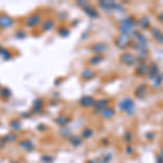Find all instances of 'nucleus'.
Wrapping results in <instances>:
<instances>
[{
	"label": "nucleus",
	"mask_w": 163,
	"mask_h": 163,
	"mask_svg": "<svg viewBox=\"0 0 163 163\" xmlns=\"http://www.w3.org/2000/svg\"><path fill=\"white\" fill-rule=\"evenodd\" d=\"M137 25V21L134 17H124L121 20L120 25H119V31L121 32V34L123 35H128L131 36L133 33L135 32V27Z\"/></svg>",
	"instance_id": "obj_1"
},
{
	"label": "nucleus",
	"mask_w": 163,
	"mask_h": 163,
	"mask_svg": "<svg viewBox=\"0 0 163 163\" xmlns=\"http://www.w3.org/2000/svg\"><path fill=\"white\" fill-rule=\"evenodd\" d=\"M119 109L121 111H125L127 114L133 115L135 112V103L133 101V99L128 98V97L122 99L120 101V103H119Z\"/></svg>",
	"instance_id": "obj_2"
},
{
	"label": "nucleus",
	"mask_w": 163,
	"mask_h": 163,
	"mask_svg": "<svg viewBox=\"0 0 163 163\" xmlns=\"http://www.w3.org/2000/svg\"><path fill=\"white\" fill-rule=\"evenodd\" d=\"M109 103H110V100L108 98H100L98 100H96L94 106V111L96 113H101L106 108L109 107Z\"/></svg>",
	"instance_id": "obj_3"
},
{
	"label": "nucleus",
	"mask_w": 163,
	"mask_h": 163,
	"mask_svg": "<svg viewBox=\"0 0 163 163\" xmlns=\"http://www.w3.org/2000/svg\"><path fill=\"white\" fill-rule=\"evenodd\" d=\"M121 61H122L123 64L132 66V65H135L137 63V58L131 52H124L121 55Z\"/></svg>",
	"instance_id": "obj_4"
},
{
	"label": "nucleus",
	"mask_w": 163,
	"mask_h": 163,
	"mask_svg": "<svg viewBox=\"0 0 163 163\" xmlns=\"http://www.w3.org/2000/svg\"><path fill=\"white\" fill-rule=\"evenodd\" d=\"M41 22V15L39 13H34V14L29 15L25 20V24L28 27H35Z\"/></svg>",
	"instance_id": "obj_5"
},
{
	"label": "nucleus",
	"mask_w": 163,
	"mask_h": 163,
	"mask_svg": "<svg viewBox=\"0 0 163 163\" xmlns=\"http://www.w3.org/2000/svg\"><path fill=\"white\" fill-rule=\"evenodd\" d=\"M13 24H14V20L11 17L5 14V13L0 14V27L1 28H10Z\"/></svg>",
	"instance_id": "obj_6"
},
{
	"label": "nucleus",
	"mask_w": 163,
	"mask_h": 163,
	"mask_svg": "<svg viewBox=\"0 0 163 163\" xmlns=\"http://www.w3.org/2000/svg\"><path fill=\"white\" fill-rule=\"evenodd\" d=\"M79 104H81L82 107H85V108H90V107H94L95 106V102H96V100H95L94 97L91 96H83L81 99H79Z\"/></svg>",
	"instance_id": "obj_7"
},
{
	"label": "nucleus",
	"mask_w": 163,
	"mask_h": 163,
	"mask_svg": "<svg viewBox=\"0 0 163 163\" xmlns=\"http://www.w3.org/2000/svg\"><path fill=\"white\" fill-rule=\"evenodd\" d=\"M130 43H131V36H128V35L121 34V36H119L118 39H116V46H118L119 48H122V49L127 47Z\"/></svg>",
	"instance_id": "obj_8"
},
{
	"label": "nucleus",
	"mask_w": 163,
	"mask_h": 163,
	"mask_svg": "<svg viewBox=\"0 0 163 163\" xmlns=\"http://www.w3.org/2000/svg\"><path fill=\"white\" fill-rule=\"evenodd\" d=\"M160 75V72H159V67L156 63H151L149 65V73H148V77L150 81H154L157 77Z\"/></svg>",
	"instance_id": "obj_9"
},
{
	"label": "nucleus",
	"mask_w": 163,
	"mask_h": 163,
	"mask_svg": "<svg viewBox=\"0 0 163 163\" xmlns=\"http://www.w3.org/2000/svg\"><path fill=\"white\" fill-rule=\"evenodd\" d=\"M83 10H84V12L86 13V14L88 15L89 17H91V19H97V17H99L98 11H97V10L95 9V8L93 7L90 3H88L86 7L83 8Z\"/></svg>",
	"instance_id": "obj_10"
},
{
	"label": "nucleus",
	"mask_w": 163,
	"mask_h": 163,
	"mask_svg": "<svg viewBox=\"0 0 163 163\" xmlns=\"http://www.w3.org/2000/svg\"><path fill=\"white\" fill-rule=\"evenodd\" d=\"M44 108V100L41 98H36L33 101V107H32V112L39 113L43 111Z\"/></svg>",
	"instance_id": "obj_11"
},
{
	"label": "nucleus",
	"mask_w": 163,
	"mask_h": 163,
	"mask_svg": "<svg viewBox=\"0 0 163 163\" xmlns=\"http://www.w3.org/2000/svg\"><path fill=\"white\" fill-rule=\"evenodd\" d=\"M136 73L139 76H145V75H148L149 73V66L146 64L145 62L139 63L136 67Z\"/></svg>",
	"instance_id": "obj_12"
},
{
	"label": "nucleus",
	"mask_w": 163,
	"mask_h": 163,
	"mask_svg": "<svg viewBox=\"0 0 163 163\" xmlns=\"http://www.w3.org/2000/svg\"><path fill=\"white\" fill-rule=\"evenodd\" d=\"M98 5L102 8L104 11H112L115 9L116 2L115 1H99Z\"/></svg>",
	"instance_id": "obj_13"
},
{
	"label": "nucleus",
	"mask_w": 163,
	"mask_h": 163,
	"mask_svg": "<svg viewBox=\"0 0 163 163\" xmlns=\"http://www.w3.org/2000/svg\"><path fill=\"white\" fill-rule=\"evenodd\" d=\"M114 114H115V110L112 108V107H108V108H106L102 112L100 113L101 116H102L103 119H106V120H109V119L113 118Z\"/></svg>",
	"instance_id": "obj_14"
},
{
	"label": "nucleus",
	"mask_w": 163,
	"mask_h": 163,
	"mask_svg": "<svg viewBox=\"0 0 163 163\" xmlns=\"http://www.w3.org/2000/svg\"><path fill=\"white\" fill-rule=\"evenodd\" d=\"M151 34H152L154 38L158 43H163V32L161 29H159L158 27H154V28L151 29Z\"/></svg>",
	"instance_id": "obj_15"
},
{
	"label": "nucleus",
	"mask_w": 163,
	"mask_h": 163,
	"mask_svg": "<svg viewBox=\"0 0 163 163\" xmlns=\"http://www.w3.org/2000/svg\"><path fill=\"white\" fill-rule=\"evenodd\" d=\"M20 146L26 151H33L34 150V144L31 139H24L20 142Z\"/></svg>",
	"instance_id": "obj_16"
},
{
	"label": "nucleus",
	"mask_w": 163,
	"mask_h": 163,
	"mask_svg": "<svg viewBox=\"0 0 163 163\" xmlns=\"http://www.w3.org/2000/svg\"><path fill=\"white\" fill-rule=\"evenodd\" d=\"M91 49H93V51H94V52H96V55H101L102 52H104V51H106L107 46L104 45L103 43H98V44H95Z\"/></svg>",
	"instance_id": "obj_17"
},
{
	"label": "nucleus",
	"mask_w": 163,
	"mask_h": 163,
	"mask_svg": "<svg viewBox=\"0 0 163 163\" xmlns=\"http://www.w3.org/2000/svg\"><path fill=\"white\" fill-rule=\"evenodd\" d=\"M69 142L73 147H79L82 145V142H83V139H82V137L77 136V135H72L69 138Z\"/></svg>",
	"instance_id": "obj_18"
},
{
	"label": "nucleus",
	"mask_w": 163,
	"mask_h": 163,
	"mask_svg": "<svg viewBox=\"0 0 163 163\" xmlns=\"http://www.w3.org/2000/svg\"><path fill=\"white\" fill-rule=\"evenodd\" d=\"M70 121H71V119L67 118L66 115H64V114L59 115V116L55 119V123H57L58 125H60V126H65V125H67Z\"/></svg>",
	"instance_id": "obj_19"
},
{
	"label": "nucleus",
	"mask_w": 163,
	"mask_h": 163,
	"mask_svg": "<svg viewBox=\"0 0 163 163\" xmlns=\"http://www.w3.org/2000/svg\"><path fill=\"white\" fill-rule=\"evenodd\" d=\"M55 27V21L51 19H47L43 22V24H41V28L44 31H50Z\"/></svg>",
	"instance_id": "obj_20"
},
{
	"label": "nucleus",
	"mask_w": 163,
	"mask_h": 163,
	"mask_svg": "<svg viewBox=\"0 0 163 163\" xmlns=\"http://www.w3.org/2000/svg\"><path fill=\"white\" fill-rule=\"evenodd\" d=\"M138 25L139 27L142 29H146L149 27V25H150V19H149L148 17H142L139 19L138 21Z\"/></svg>",
	"instance_id": "obj_21"
},
{
	"label": "nucleus",
	"mask_w": 163,
	"mask_h": 163,
	"mask_svg": "<svg viewBox=\"0 0 163 163\" xmlns=\"http://www.w3.org/2000/svg\"><path fill=\"white\" fill-rule=\"evenodd\" d=\"M146 94H147V93H146V87H145L144 85L137 87V89L135 90V95H136V97H137V98H139V99L145 98V97H146Z\"/></svg>",
	"instance_id": "obj_22"
},
{
	"label": "nucleus",
	"mask_w": 163,
	"mask_h": 163,
	"mask_svg": "<svg viewBox=\"0 0 163 163\" xmlns=\"http://www.w3.org/2000/svg\"><path fill=\"white\" fill-rule=\"evenodd\" d=\"M82 135H83V138L85 139L91 138V137L94 136V130L90 128V127H85L83 132H82Z\"/></svg>",
	"instance_id": "obj_23"
},
{
	"label": "nucleus",
	"mask_w": 163,
	"mask_h": 163,
	"mask_svg": "<svg viewBox=\"0 0 163 163\" xmlns=\"http://www.w3.org/2000/svg\"><path fill=\"white\" fill-rule=\"evenodd\" d=\"M102 60H103L102 55H94V57L90 58L89 62H90V64L96 65V64H99L100 62H102Z\"/></svg>",
	"instance_id": "obj_24"
},
{
	"label": "nucleus",
	"mask_w": 163,
	"mask_h": 163,
	"mask_svg": "<svg viewBox=\"0 0 163 163\" xmlns=\"http://www.w3.org/2000/svg\"><path fill=\"white\" fill-rule=\"evenodd\" d=\"M0 57H2L3 60H10V59L12 58V53H11V51H10L9 49L2 48L0 50Z\"/></svg>",
	"instance_id": "obj_25"
},
{
	"label": "nucleus",
	"mask_w": 163,
	"mask_h": 163,
	"mask_svg": "<svg viewBox=\"0 0 163 163\" xmlns=\"http://www.w3.org/2000/svg\"><path fill=\"white\" fill-rule=\"evenodd\" d=\"M0 96L5 99H9L11 97V90L8 87H1L0 88Z\"/></svg>",
	"instance_id": "obj_26"
},
{
	"label": "nucleus",
	"mask_w": 163,
	"mask_h": 163,
	"mask_svg": "<svg viewBox=\"0 0 163 163\" xmlns=\"http://www.w3.org/2000/svg\"><path fill=\"white\" fill-rule=\"evenodd\" d=\"M95 76V72L90 69L84 70V72L82 73V77H84L85 79H90Z\"/></svg>",
	"instance_id": "obj_27"
},
{
	"label": "nucleus",
	"mask_w": 163,
	"mask_h": 163,
	"mask_svg": "<svg viewBox=\"0 0 163 163\" xmlns=\"http://www.w3.org/2000/svg\"><path fill=\"white\" fill-rule=\"evenodd\" d=\"M10 126H11V128H12L13 131H19V130H21L22 123L17 120H13V121H11V123H10Z\"/></svg>",
	"instance_id": "obj_28"
},
{
	"label": "nucleus",
	"mask_w": 163,
	"mask_h": 163,
	"mask_svg": "<svg viewBox=\"0 0 163 163\" xmlns=\"http://www.w3.org/2000/svg\"><path fill=\"white\" fill-rule=\"evenodd\" d=\"M15 139H17V135H15V133L11 132V133H9V134L6 135L3 140H5V142H14Z\"/></svg>",
	"instance_id": "obj_29"
},
{
	"label": "nucleus",
	"mask_w": 163,
	"mask_h": 163,
	"mask_svg": "<svg viewBox=\"0 0 163 163\" xmlns=\"http://www.w3.org/2000/svg\"><path fill=\"white\" fill-rule=\"evenodd\" d=\"M124 140L126 142H132L133 140H134V135H133V133L131 132V131H126L124 134Z\"/></svg>",
	"instance_id": "obj_30"
},
{
	"label": "nucleus",
	"mask_w": 163,
	"mask_h": 163,
	"mask_svg": "<svg viewBox=\"0 0 163 163\" xmlns=\"http://www.w3.org/2000/svg\"><path fill=\"white\" fill-rule=\"evenodd\" d=\"M162 83H163V75L160 74L154 81V88H158V87H160L161 85H162Z\"/></svg>",
	"instance_id": "obj_31"
},
{
	"label": "nucleus",
	"mask_w": 163,
	"mask_h": 163,
	"mask_svg": "<svg viewBox=\"0 0 163 163\" xmlns=\"http://www.w3.org/2000/svg\"><path fill=\"white\" fill-rule=\"evenodd\" d=\"M58 34H60V36H62V37H66L67 35H70V31L66 28V27L62 26L58 29Z\"/></svg>",
	"instance_id": "obj_32"
},
{
	"label": "nucleus",
	"mask_w": 163,
	"mask_h": 163,
	"mask_svg": "<svg viewBox=\"0 0 163 163\" xmlns=\"http://www.w3.org/2000/svg\"><path fill=\"white\" fill-rule=\"evenodd\" d=\"M40 161L43 163H52L53 158L51 156H43L40 159Z\"/></svg>",
	"instance_id": "obj_33"
},
{
	"label": "nucleus",
	"mask_w": 163,
	"mask_h": 163,
	"mask_svg": "<svg viewBox=\"0 0 163 163\" xmlns=\"http://www.w3.org/2000/svg\"><path fill=\"white\" fill-rule=\"evenodd\" d=\"M70 134H71V131H70L69 128H62L60 132V135L62 137H67V136H70Z\"/></svg>",
	"instance_id": "obj_34"
},
{
	"label": "nucleus",
	"mask_w": 163,
	"mask_h": 163,
	"mask_svg": "<svg viewBox=\"0 0 163 163\" xmlns=\"http://www.w3.org/2000/svg\"><path fill=\"white\" fill-rule=\"evenodd\" d=\"M25 32L24 31H17V33L14 34V36L17 37V38H20V39H22V38H24L25 37Z\"/></svg>",
	"instance_id": "obj_35"
},
{
	"label": "nucleus",
	"mask_w": 163,
	"mask_h": 163,
	"mask_svg": "<svg viewBox=\"0 0 163 163\" xmlns=\"http://www.w3.org/2000/svg\"><path fill=\"white\" fill-rule=\"evenodd\" d=\"M125 151H126V154H128V156H132V154H134V149H133V147L131 146V145H127L126 148H125Z\"/></svg>",
	"instance_id": "obj_36"
},
{
	"label": "nucleus",
	"mask_w": 163,
	"mask_h": 163,
	"mask_svg": "<svg viewBox=\"0 0 163 163\" xmlns=\"http://www.w3.org/2000/svg\"><path fill=\"white\" fill-rule=\"evenodd\" d=\"M76 5L78 6V7L85 8V7H86L87 5H88V3H87L86 1H82V0H81V1H77V2H76Z\"/></svg>",
	"instance_id": "obj_37"
},
{
	"label": "nucleus",
	"mask_w": 163,
	"mask_h": 163,
	"mask_svg": "<svg viewBox=\"0 0 163 163\" xmlns=\"http://www.w3.org/2000/svg\"><path fill=\"white\" fill-rule=\"evenodd\" d=\"M156 163H163V158L161 156H158L156 159Z\"/></svg>",
	"instance_id": "obj_38"
},
{
	"label": "nucleus",
	"mask_w": 163,
	"mask_h": 163,
	"mask_svg": "<svg viewBox=\"0 0 163 163\" xmlns=\"http://www.w3.org/2000/svg\"><path fill=\"white\" fill-rule=\"evenodd\" d=\"M21 116H22V118H25V119H26V118H29V114H28V113H22Z\"/></svg>",
	"instance_id": "obj_39"
},
{
	"label": "nucleus",
	"mask_w": 163,
	"mask_h": 163,
	"mask_svg": "<svg viewBox=\"0 0 163 163\" xmlns=\"http://www.w3.org/2000/svg\"><path fill=\"white\" fill-rule=\"evenodd\" d=\"M158 19H159V21H160L161 23H163V12L161 13L160 15H159V17H158Z\"/></svg>",
	"instance_id": "obj_40"
},
{
	"label": "nucleus",
	"mask_w": 163,
	"mask_h": 163,
	"mask_svg": "<svg viewBox=\"0 0 163 163\" xmlns=\"http://www.w3.org/2000/svg\"><path fill=\"white\" fill-rule=\"evenodd\" d=\"M3 145H5V140L2 138H0V148H2Z\"/></svg>",
	"instance_id": "obj_41"
},
{
	"label": "nucleus",
	"mask_w": 163,
	"mask_h": 163,
	"mask_svg": "<svg viewBox=\"0 0 163 163\" xmlns=\"http://www.w3.org/2000/svg\"><path fill=\"white\" fill-rule=\"evenodd\" d=\"M160 156L163 158V148H161V150H160Z\"/></svg>",
	"instance_id": "obj_42"
},
{
	"label": "nucleus",
	"mask_w": 163,
	"mask_h": 163,
	"mask_svg": "<svg viewBox=\"0 0 163 163\" xmlns=\"http://www.w3.org/2000/svg\"><path fill=\"white\" fill-rule=\"evenodd\" d=\"M1 49H2V48H1V46H0V50H1Z\"/></svg>",
	"instance_id": "obj_43"
}]
</instances>
